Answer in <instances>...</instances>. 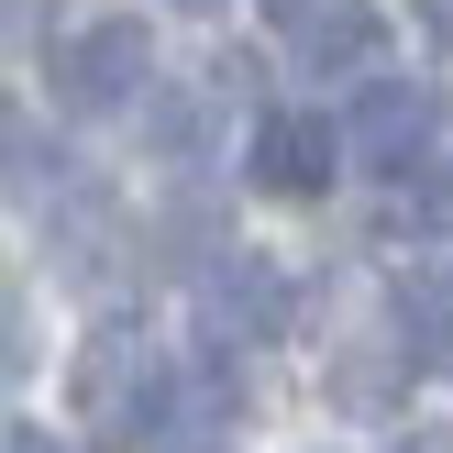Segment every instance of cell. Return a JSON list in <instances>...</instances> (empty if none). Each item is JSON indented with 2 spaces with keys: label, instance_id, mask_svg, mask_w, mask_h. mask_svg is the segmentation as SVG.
Returning <instances> with one entry per match:
<instances>
[{
  "label": "cell",
  "instance_id": "obj_6",
  "mask_svg": "<svg viewBox=\"0 0 453 453\" xmlns=\"http://www.w3.org/2000/svg\"><path fill=\"white\" fill-rule=\"evenodd\" d=\"M243 166H255L265 199H321L332 166H343V133H332L321 111H265L255 144H243Z\"/></svg>",
  "mask_w": 453,
  "mask_h": 453
},
{
  "label": "cell",
  "instance_id": "obj_7",
  "mask_svg": "<svg viewBox=\"0 0 453 453\" xmlns=\"http://www.w3.org/2000/svg\"><path fill=\"white\" fill-rule=\"evenodd\" d=\"M44 243H56V265H78V277H100L111 265V243H122V211H111V188H66V199H44Z\"/></svg>",
  "mask_w": 453,
  "mask_h": 453
},
{
  "label": "cell",
  "instance_id": "obj_3",
  "mask_svg": "<svg viewBox=\"0 0 453 453\" xmlns=\"http://www.w3.org/2000/svg\"><path fill=\"white\" fill-rule=\"evenodd\" d=\"M442 122H453L442 78H365V88H354V111H343L332 133H343L354 166H376V177H420V166L442 155Z\"/></svg>",
  "mask_w": 453,
  "mask_h": 453
},
{
  "label": "cell",
  "instance_id": "obj_8",
  "mask_svg": "<svg viewBox=\"0 0 453 453\" xmlns=\"http://www.w3.org/2000/svg\"><path fill=\"white\" fill-rule=\"evenodd\" d=\"M410 365H420V354L398 343V332H388V343H343V354H332V398H343V410H388V398L410 388Z\"/></svg>",
  "mask_w": 453,
  "mask_h": 453
},
{
  "label": "cell",
  "instance_id": "obj_2",
  "mask_svg": "<svg viewBox=\"0 0 453 453\" xmlns=\"http://www.w3.org/2000/svg\"><path fill=\"white\" fill-rule=\"evenodd\" d=\"M44 78H56V111H78V122L133 111L155 88V34L133 12H100V22H78L66 44H44Z\"/></svg>",
  "mask_w": 453,
  "mask_h": 453
},
{
  "label": "cell",
  "instance_id": "obj_4",
  "mask_svg": "<svg viewBox=\"0 0 453 453\" xmlns=\"http://www.w3.org/2000/svg\"><path fill=\"white\" fill-rule=\"evenodd\" d=\"M288 310H299V288H288V265H277V255H255V243H221V255H199V332H211V354L277 343Z\"/></svg>",
  "mask_w": 453,
  "mask_h": 453
},
{
  "label": "cell",
  "instance_id": "obj_5",
  "mask_svg": "<svg viewBox=\"0 0 453 453\" xmlns=\"http://www.w3.org/2000/svg\"><path fill=\"white\" fill-rule=\"evenodd\" d=\"M277 34L310 78H365L376 44H388V12L376 0H277Z\"/></svg>",
  "mask_w": 453,
  "mask_h": 453
},
{
  "label": "cell",
  "instance_id": "obj_10",
  "mask_svg": "<svg viewBox=\"0 0 453 453\" xmlns=\"http://www.w3.org/2000/svg\"><path fill=\"white\" fill-rule=\"evenodd\" d=\"M34 365V321H22V288L0 277V376H22Z\"/></svg>",
  "mask_w": 453,
  "mask_h": 453
},
{
  "label": "cell",
  "instance_id": "obj_11",
  "mask_svg": "<svg viewBox=\"0 0 453 453\" xmlns=\"http://www.w3.org/2000/svg\"><path fill=\"white\" fill-rule=\"evenodd\" d=\"M22 166H34V133H22V100H0V199L22 188Z\"/></svg>",
  "mask_w": 453,
  "mask_h": 453
},
{
  "label": "cell",
  "instance_id": "obj_12",
  "mask_svg": "<svg viewBox=\"0 0 453 453\" xmlns=\"http://www.w3.org/2000/svg\"><path fill=\"white\" fill-rule=\"evenodd\" d=\"M177 12H221V0H177Z\"/></svg>",
  "mask_w": 453,
  "mask_h": 453
},
{
  "label": "cell",
  "instance_id": "obj_9",
  "mask_svg": "<svg viewBox=\"0 0 453 453\" xmlns=\"http://www.w3.org/2000/svg\"><path fill=\"white\" fill-rule=\"evenodd\" d=\"M155 100V88H144ZM166 166H199V144H211V122H199V100H155V133H144Z\"/></svg>",
  "mask_w": 453,
  "mask_h": 453
},
{
  "label": "cell",
  "instance_id": "obj_1",
  "mask_svg": "<svg viewBox=\"0 0 453 453\" xmlns=\"http://www.w3.org/2000/svg\"><path fill=\"white\" fill-rule=\"evenodd\" d=\"M166 398H177V365L144 321H100L66 365V410H78L88 453H144L166 442Z\"/></svg>",
  "mask_w": 453,
  "mask_h": 453
}]
</instances>
